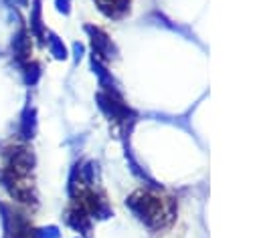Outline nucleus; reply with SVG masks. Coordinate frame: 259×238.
<instances>
[{"instance_id": "7", "label": "nucleus", "mask_w": 259, "mask_h": 238, "mask_svg": "<svg viewBox=\"0 0 259 238\" xmlns=\"http://www.w3.org/2000/svg\"><path fill=\"white\" fill-rule=\"evenodd\" d=\"M28 32H30L38 42H47V34H45V28H42V10H40V0H32L30 16H28Z\"/></svg>"}, {"instance_id": "6", "label": "nucleus", "mask_w": 259, "mask_h": 238, "mask_svg": "<svg viewBox=\"0 0 259 238\" xmlns=\"http://www.w3.org/2000/svg\"><path fill=\"white\" fill-rule=\"evenodd\" d=\"M36 131V111L34 107H30V103L22 109L20 113V121H18V137L22 141H30L34 137Z\"/></svg>"}, {"instance_id": "11", "label": "nucleus", "mask_w": 259, "mask_h": 238, "mask_svg": "<svg viewBox=\"0 0 259 238\" xmlns=\"http://www.w3.org/2000/svg\"><path fill=\"white\" fill-rule=\"evenodd\" d=\"M59 234H57V228H34V234H32V238H57Z\"/></svg>"}, {"instance_id": "8", "label": "nucleus", "mask_w": 259, "mask_h": 238, "mask_svg": "<svg viewBox=\"0 0 259 238\" xmlns=\"http://www.w3.org/2000/svg\"><path fill=\"white\" fill-rule=\"evenodd\" d=\"M95 4L109 18H119L130 10V0H95Z\"/></svg>"}, {"instance_id": "3", "label": "nucleus", "mask_w": 259, "mask_h": 238, "mask_svg": "<svg viewBox=\"0 0 259 238\" xmlns=\"http://www.w3.org/2000/svg\"><path fill=\"white\" fill-rule=\"evenodd\" d=\"M0 214H2L4 238H32L34 226L24 212H20L10 204L0 202Z\"/></svg>"}, {"instance_id": "9", "label": "nucleus", "mask_w": 259, "mask_h": 238, "mask_svg": "<svg viewBox=\"0 0 259 238\" xmlns=\"http://www.w3.org/2000/svg\"><path fill=\"white\" fill-rule=\"evenodd\" d=\"M18 69H20L22 81H24L28 87L34 85V83L38 81V77H40V65H38L36 61H26V63H22Z\"/></svg>"}, {"instance_id": "2", "label": "nucleus", "mask_w": 259, "mask_h": 238, "mask_svg": "<svg viewBox=\"0 0 259 238\" xmlns=\"http://www.w3.org/2000/svg\"><path fill=\"white\" fill-rule=\"evenodd\" d=\"M0 186L20 206L34 208L38 204L34 186L30 184V175H20V173H14L6 167H0Z\"/></svg>"}, {"instance_id": "4", "label": "nucleus", "mask_w": 259, "mask_h": 238, "mask_svg": "<svg viewBox=\"0 0 259 238\" xmlns=\"http://www.w3.org/2000/svg\"><path fill=\"white\" fill-rule=\"evenodd\" d=\"M2 161L6 169L20 173V175H30L32 167H34V153L26 143H10L2 149Z\"/></svg>"}, {"instance_id": "5", "label": "nucleus", "mask_w": 259, "mask_h": 238, "mask_svg": "<svg viewBox=\"0 0 259 238\" xmlns=\"http://www.w3.org/2000/svg\"><path fill=\"white\" fill-rule=\"evenodd\" d=\"M10 52H12V61L16 63V67H20L22 63L30 61V52H32V40H30V32L28 28L22 24L18 28V32L12 36L10 42Z\"/></svg>"}, {"instance_id": "10", "label": "nucleus", "mask_w": 259, "mask_h": 238, "mask_svg": "<svg viewBox=\"0 0 259 238\" xmlns=\"http://www.w3.org/2000/svg\"><path fill=\"white\" fill-rule=\"evenodd\" d=\"M47 42H49V48H51V52L57 56V58H65L67 56V50H65V44L53 34V32H49L47 34Z\"/></svg>"}, {"instance_id": "1", "label": "nucleus", "mask_w": 259, "mask_h": 238, "mask_svg": "<svg viewBox=\"0 0 259 238\" xmlns=\"http://www.w3.org/2000/svg\"><path fill=\"white\" fill-rule=\"evenodd\" d=\"M130 208L146 226H150L154 230L168 226V222L172 218L170 202H166L164 198H158L154 194H148V192H136L130 198Z\"/></svg>"}]
</instances>
